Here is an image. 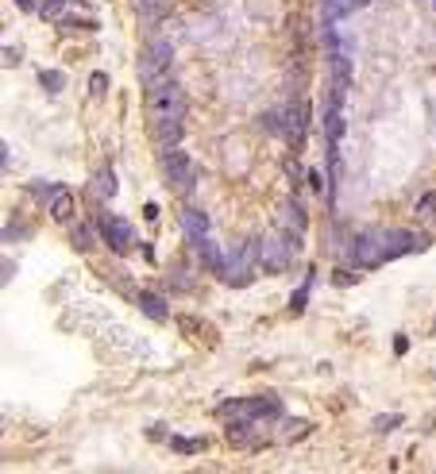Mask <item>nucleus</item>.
<instances>
[{
	"mask_svg": "<svg viewBox=\"0 0 436 474\" xmlns=\"http://www.w3.org/2000/svg\"><path fill=\"white\" fill-rule=\"evenodd\" d=\"M170 62H174V46H170L166 39H151L143 58H139V81H143L147 89L166 85L170 81Z\"/></svg>",
	"mask_w": 436,
	"mask_h": 474,
	"instance_id": "nucleus-1",
	"label": "nucleus"
},
{
	"mask_svg": "<svg viewBox=\"0 0 436 474\" xmlns=\"http://www.w3.org/2000/svg\"><path fill=\"white\" fill-rule=\"evenodd\" d=\"M147 112H151V120H182L186 116V93L178 89L174 81L158 85V89H147Z\"/></svg>",
	"mask_w": 436,
	"mask_h": 474,
	"instance_id": "nucleus-2",
	"label": "nucleus"
},
{
	"mask_svg": "<svg viewBox=\"0 0 436 474\" xmlns=\"http://www.w3.org/2000/svg\"><path fill=\"white\" fill-rule=\"evenodd\" d=\"M248 251H251L255 267H263L267 274H282L290 262V239H274V235H255Z\"/></svg>",
	"mask_w": 436,
	"mask_h": 474,
	"instance_id": "nucleus-3",
	"label": "nucleus"
},
{
	"mask_svg": "<svg viewBox=\"0 0 436 474\" xmlns=\"http://www.w3.org/2000/svg\"><path fill=\"white\" fill-rule=\"evenodd\" d=\"M163 174H166V185L182 189V193H189L193 182H197V166H193V158H189L182 147H166L163 150Z\"/></svg>",
	"mask_w": 436,
	"mask_h": 474,
	"instance_id": "nucleus-4",
	"label": "nucleus"
},
{
	"mask_svg": "<svg viewBox=\"0 0 436 474\" xmlns=\"http://www.w3.org/2000/svg\"><path fill=\"white\" fill-rule=\"evenodd\" d=\"M101 235L108 239V247H112V251H120V254H124V251L131 247V239H136L131 224H128V220H120V216H108V212L101 216Z\"/></svg>",
	"mask_w": 436,
	"mask_h": 474,
	"instance_id": "nucleus-5",
	"label": "nucleus"
},
{
	"mask_svg": "<svg viewBox=\"0 0 436 474\" xmlns=\"http://www.w3.org/2000/svg\"><path fill=\"white\" fill-rule=\"evenodd\" d=\"M382 254L386 259H397V254H410L413 247H425V235H410V232H382Z\"/></svg>",
	"mask_w": 436,
	"mask_h": 474,
	"instance_id": "nucleus-6",
	"label": "nucleus"
},
{
	"mask_svg": "<svg viewBox=\"0 0 436 474\" xmlns=\"http://www.w3.org/2000/svg\"><path fill=\"white\" fill-rule=\"evenodd\" d=\"M251 251H235V254H228V259H224V270H220V278L228 282V286H248L251 282Z\"/></svg>",
	"mask_w": 436,
	"mask_h": 474,
	"instance_id": "nucleus-7",
	"label": "nucleus"
},
{
	"mask_svg": "<svg viewBox=\"0 0 436 474\" xmlns=\"http://www.w3.org/2000/svg\"><path fill=\"white\" fill-rule=\"evenodd\" d=\"M378 262H386L382 239H378V235H359L355 239V267L371 270V267H378Z\"/></svg>",
	"mask_w": 436,
	"mask_h": 474,
	"instance_id": "nucleus-8",
	"label": "nucleus"
},
{
	"mask_svg": "<svg viewBox=\"0 0 436 474\" xmlns=\"http://www.w3.org/2000/svg\"><path fill=\"white\" fill-rule=\"evenodd\" d=\"M305 112H309V108H305L301 101H293L290 108L282 112V131H286V139H290L293 147L301 143V135H305Z\"/></svg>",
	"mask_w": 436,
	"mask_h": 474,
	"instance_id": "nucleus-9",
	"label": "nucleus"
},
{
	"mask_svg": "<svg viewBox=\"0 0 436 474\" xmlns=\"http://www.w3.org/2000/svg\"><path fill=\"white\" fill-rule=\"evenodd\" d=\"M46 208H51V216L59 224H66L73 216V193H70V189H62V185H51V189H46Z\"/></svg>",
	"mask_w": 436,
	"mask_h": 474,
	"instance_id": "nucleus-10",
	"label": "nucleus"
},
{
	"mask_svg": "<svg viewBox=\"0 0 436 474\" xmlns=\"http://www.w3.org/2000/svg\"><path fill=\"white\" fill-rule=\"evenodd\" d=\"M182 232H186V239L197 247L201 239H208V216L201 212V208H186L182 212Z\"/></svg>",
	"mask_w": 436,
	"mask_h": 474,
	"instance_id": "nucleus-11",
	"label": "nucleus"
},
{
	"mask_svg": "<svg viewBox=\"0 0 436 474\" xmlns=\"http://www.w3.org/2000/svg\"><path fill=\"white\" fill-rule=\"evenodd\" d=\"M151 128L163 147H178V139H182V120H151Z\"/></svg>",
	"mask_w": 436,
	"mask_h": 474,
	"instance_id": "nucleus-12",
	"label": "nucleus"
},
{
	"mask_svg": "<svg viewBox=\"0 0 436 474\" xmlns=\"http://www.w3.org/2000/svg\"><path fill=\"white\" fill-rule=\"evenodd\" d=\"M325 135H328V143H340V135H344V112L333 101L325 104Z\"/></svg>",
	"mask_w": 436,
	"mask_h": 474,
	"instance_id": "nucleus-13",
	"label": "nucleus"
},
{
	"mask_svg": "<svg viewBox=\"0 0 436 474\" xmlns=\"http://www.w3.org/2000/svg\"><path fill=\"white\" fill-rule=\"evenodd\" d=\"M371 0H325V20H344L355 8H367Z\"/></svg>",
	"mask_w": 436,
	"mask_h": 474,
	"instance_id": "nucleus-14",
	"label": "nucleus"
},
{
	"mask_svg": "<svg viewBox=\"0 0 436 474\" xmlns=\"http://www.w3.org/2000/svg\"><path fill=\"white\" fill-rule=\"evenodd\" d=\"M136 305L143 309L151 320H166L170 316V309L163 305V297H158V293H136Z\"/></svg>",
	"mask_w": 436,
	"mask_h": 474,
	"instance_id": "nucleus-15",
	"label": "nucleus"
},
{
	"mask_svg": "<svg viewBox=\"0 0 436 474\" xmlns=\"http://www.w3.org/2000/svg\"><path fill=\"white\" fill-rule=\"evenodd\" d=\"M197 251H201V262L208 270H216V274L224 270V254H220V247H216L213 239H201V243H197Z\"/></svg>",
	"mask_w": 436,
	"mask_h": 474,
	"instance_id": "nucleus-16",
	"label": "nucleus"
},
{
	"mask_svg": "<svg viewBox=\"0 0 436 474\" xmlns=\"http://www.w3.org/2000/svg\"><path fill=\"white\" fill-rule=\"evenodd\" d=\"M136 8H139V16H143L147 24H158L166 16V0H136Z\"/></svg>",
	"mask_w": 436,
	"mask_h": 474,
	"instance_id": "nucleus-17",
	"label": "nucleus"
},
{
	"mask_svg": "<svg viewBox=\"0 0 436 474\" xmlns=\"http://www.w3.org/2000/svg\"><path fill=\"white\" fill-rule=\"evenodd\" d=\"M39 12H43V20H62V16H66V0H43Z\"/></svg>",
	"mask_w": 436,
	"mask_h": 474,
	"instance_id": "nucleus-18",
	"label": "nucleus"
},
{
	"mask_svg": "<svg viewBox=\"0 0 436 474\" xmlns=\"http://www.w3.org/2000/svg\"><path fill=\"white\" fill-rule=\"evenodd\" d=\"M70 239H73V247H78V251H89V247H93V232H89L85 224L73 227V232H70Z\"/></svg>",
	"mask_w": 436,
	"mask_h": 474,
	"instance_id": "nucleus-19",
	"label": "nucleus"
},
{
	"mask_svg": "<svg viewBox=\"0 0 436 474\" xmlns=\"http://www.w3.org/2000/svg\"><path fill=\"white\" fill-rule=\"evenodd\" d=\"M286 220L298 227V232H305V208H301L298 201H290V205H286Z\"/></svg>",
	"mask_w": 436,
	"mask_h": 474,
	"instance_id": "nucleus-20",
	"label": "nucleus"
},
{
	"mask_svg": "<svg viewBox=\"0 0 436 474\" xmlns=\"http://www.w3.org/2000/svg\"><path fill=\"white\" fill-rule=\"evenodd\" d=\"M170 448H174V451H201L205 440H182V436H170Z\"/></svg>",
	"mask_w": 436,
	"mask_h": 474,
	"instance_id": "nucleus-21",
	"label": "nucleus"
},
{
	"mask_svg": "<svg viewBox=\"0 0 436 474\" xmlns=\"http://www.w3.org/2000/svg\"><path fill=\"white\" fill-rule=\"evenodd\" d=\"M97 189L104 197H112L116 193V174H112V170H101V177H97Z\"/></svg>",
	"mask_w": 436,
	"mask_h": 474,
	"instance_id": "nucleus-22",
	"label": "nucleus"
},
{
	"mask_svg": "<svg viewBox=\"0 0 436 474\" xmlns=\"http://www.w3.org/2000/svg\"><path fill=\"white\" fill-rule=\"evenodd\" d=\"M43 85H46L51 93H59V89H62V73H59V70H43Z\"/></svg>",
	"mask_w": 436,
	"mask_h": 474,
	"instance_id": "nucleus-23",
	"label": "nucleus"
},
{
	"mask_svg": "<svg viewBox=\"0 0 436 474\" xmlns=\"http://www.w3.org/2000/svg\"><path fill=\"white\" fill-rule=\"evenodd\" d=\"M397 424H402V416L394 413V416H378V421H375V428H378V432H394Z\"/></svg>",
	"mask_w": 436,
	"mask_h": 474,
	"instance_id": "nucleus-24",
	"label": "nucleus"
},
{
	"mask_svg": "<svg viewBox=\"0 0 436 474\" xmlns=\"http://www.w3.org/2000/svg\"><path fill=\"white\" fill-rule=\"evenodd\" d=\"M93 93H97V97H101V93H104V85H108V78H104V73H93Z\"/></svg>",
	"mask_w": 436,
	"mask_h": 474,
	"instance_id": "nucleus-25",
	"label": "nucleus"
},
{
	"mask_svg": "<svg viewBox=\"0 0 436 474\" xmlns=\"http://www.w3.org/2000/svg\"><path fill=\"white\" fill-rule=\"evenodd\" d=\"M20 62V51H16V46H4V66H16Z\"/></svg>",
	"mask_w": 436,
	"mask_h": 474,
	"instance_id": "nucleus-26",
	"label": "nucleus"
},
{
	"mask_svg": "<svg viewBox=\"0 0 436 474\" xmlns=\"http://www.w3.org/2000/svg\"><path fill=\"white\" fill-rule=\"evenodd\" d=\"M16 4H20V8H24V12H31V0H16Z\"/></svg>",
	"mask_w": 436,
	"mask_h": 474,
	"instance_id": "nucleus-27",
	"label": "nucleus"
}]
</instances>
